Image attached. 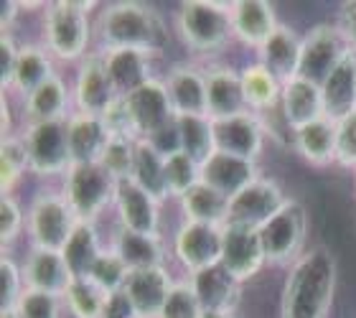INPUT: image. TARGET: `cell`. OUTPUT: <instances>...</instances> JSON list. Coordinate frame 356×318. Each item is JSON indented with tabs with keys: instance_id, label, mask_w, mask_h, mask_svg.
Listing matches in <instances>:
<instances>
[{
	"instance_id": "ffe728a7",
	"label": "cell",
	"mask_w": 356,
	"mask_h": 318,
	"mask_svg": "<svg viewBox=\"0 0 356 318\" xmlns=\"http://www.w3.org/2000/svg\"><path fill=\"white\" fill-rule=\"evenodd\" d=\"M173 288V278L165 267H148V270H130L125 280V296L135 305L140 318H158L165 298Z\"/></svg>"
},
{
	"instance_id": "f1b7e54d",
	"label": "cell",
	"mask_w": 356,
	"mask_h": 318,
	"mask_svg": "<svg viewBox=\"0 0 356 318\" xmlns=\"http://www.w3.org/2000/svg\"><path fill=\"white\" fill-rule=\"evenodd\" d=\"M300 44H303V36H298L290 26L280 23V26L273 31V36L267 38L265 44H262V49L257 51V56H260L257 61L265 64L282 84H288L290 79L298 77Z\"/></svg>"
},
{
	"instance_id": "9a60e30c",
	"label": "cell",
	"mask_w": 356,
	"mask_h": 318,
	"mask_svg": "<svg viewBox=\"0 0 356 318\" xmlns=\"http://www.w3.org/2000/svg\"><path fill=\"white\" fill-rule=\"evenodd\" d=\"M118 100L120 97H118V92H115V87H112L102 54L99 51L89 54L87 59H82L79 69H76V79H74L76 112L102 118L104 112L110 110Z\"/></svg>"
},
{
	"instance_id": "bcb514c9",
	"label": "cell",
	"mask_w": 356,
	"mask_h": 318,
	"mask_svg": "<svg viewBox=\"0 0 356 318\" xmlns=\"http://www.w3.org/2000/svg\"><path fill=\"white\" fill-rule=\"evenodd\" d=\"M26 232V212L21 209V201L10 193L0 196V239L3 244H10Z\"/></svg>"
},
{
	"instance_id": "60d3db41",
	"label": "cell",
	"mask_w": 356,
	"mask_h": 318,
	"mask_svg": "<svg viewBox=\"0 0 356 318\" xmlns=\"http://www.w3.org/2000/svg\"><path fill=\"white\" fill-rule=\"evenodd\" d=\"M158 318H204V308H201L188 278L173 280V288L168 293V298H165Z\"/></svg>"
},
{
	"instance_id": "f6af8a7d",
	"label": "cell",
	"mask_w": 356,
	"mask_h": 318,
	"mask_svg": "<svg viewBox=\"0 0 356 318\" xmlns=\"http://www.w3.org/2000/svg\"><path fill=\"white\" fill-rule=\"evenodd\" d=\"M133 148H135V141L112 138V141L107 143V148H104L99 163H102L104 168L110 170L118 181L130 178V173H133Z\"/></svg>"
},
{
	"instance_id": "277c9868",
	"label": "cell",
	"mask_w": 356,
	"mask_h": 318,
	"mask_svg": "<svg viewBox=\"0 0 356 318\" xmlns=\"http://www.w3.org/2000/svg\"><path fill=\"white\" fill-rule=\"evenodd\" d=\"M95 3H74V0H56L44 10V44L51 56L61 61L87 59V49L92 41L89 13Z\"/></svg>"
},
{
	"instance_id": "d590c367",
	"label": "cell",
	"mask_w": 356,
	"mask_h": 318,
	"mask_svg": "<svg viewBox=\"0 0 356 318\" xmlns=\"http://www.w3.org/2000/svg\"><path fill=\"white\" fill-rule=\"evenodd\" d=\"M104 250H107V247L99 244L97 224L76 222L74 232H72V237L67 239L61 255H64V260H67V265L74 278H87Z\"/></svg>"
},
{
	"instance_id": "4fadbf2b",
	"label": "cell",
	"mask_w": 356,
	"mask_h": 318,
	"mask_svg": "<svg viewBox=\"0 0 356 318\" xmlns=\"http://www.w3.org/2000/svg\"><path fill=\"white\" fill-rule=\"evenodd\" d=\"M227 270L237 280H250L267 265L265 250H262L260 230L245 227V224L227 222L222 227V257H219Z\"/></svg>"
},
{
	"instance_id": "5bb4252c",
	"label": "cell",
	"mask_w": 356,
	"mask_h": 318,
	"mask_svg": "<svg viewBox=\"0 0 356 318\" xmlns=\"http://www.w3.org/2000/svg\"><path fill=\"white\" fill-rule=\"evenodd\" d=\"M285 201L288 199L277 181L257 176L252 184L229 199V222L260 230L267 219H273L285 207Z\"/></svg>"
},
{
	"instance_id": "83f0119b",
	"label": "cell",
	"mask_w": 356,
	"mask_h": 318,
	"mask_svg": "<svg viewBox=\"0 0 356 318\" xmlns=\"http://www.w3.org/2000/svg\"><path fill=\"white\" fill-rule=\"evenodd\" d=\"M69 130V150L74 163H99L107 143L112 141L110 130L102 118L84 115V112H72L67 120Z\"/></svg>"
},
{
	"instance_id": "603a6c76",
	"label": "cell",
	"mask_w": 356,
	"mask_h": 318,
	"mask_svg": "<svg viewBox=\"0 0 356 318\" xmlns=\"http://www.w3.org/2000/svg\"><path fill=\"white\" fill-rule=\"evenodd\" d=\"M69 87L64 77L54 74L44 81L38 89H33L29 97H23L21 112L23 125H41V122H56V120H69Z\"/></svg>"
},
{
	"instance_id": "c3c4849f",
	"label": "cell",
	"mask_w": 356,
	"mask_h": 318,
	"mask_svg": "<svg viewBox=\"0 0 356 318\" xmlns=\"http://www.w3.org/2000/svg\"><path fill=\"white\" fill-rule=\"evenodd\" d=\"M18 54H21V46L15 44V38L10 33H3L0 36V84H3V92H8L10 84H13Z\"/></svg>"
},
{
	"instance_id": "52a82bcc",
	"label": "cell",
	"mask_w": 356,
	"mask_h": 318,
	"mask_svg": "<svg viewBox=\"0 0 356 318\" xmlns=\"http://www.w3.org/2000/svg\"><path fill=\"white\" fill-rule=\"evenodd\" d=\"M76 227V216L61 193H38L26 212V234L31 247L61 252Z\"/></svg>"
},
{
	"instance_id": "1f68e13d",
	"label": "cell",
	"mask_w": 356,
	"mask_h": 318,
	"mask_svg": "<svg viewBox=\"0 0 356 318\" xmlns=\"http://www.w3.org/2000/svg\"><path fill=\"white\" fill-rule=\"evenodd\" d=\"M178 204H181L186 222L211 224V227H224L229 222V199L204 181H199L191 191H186L178 199Z\"/></svg>"
},
{
	"instance_id": "11a10c76",
	"label": "cell",
	"mask_w": 356,
	"mask_h": 318,
	"mask_svg": "<svg viewBox=\"0 0 356 318\" xmlns=\"http://www.w3.org/2000/svg\"><path fill=\"white\" fill-rule=\"evenodd\" d=\"M0 318H21V316H18V311L13 308V311H0Z\"/></svg>"
},
{
	"instance_id": "f546056e",
	"label": "cell",
	"mask_w": 356,
	"mask_h": 318,
	"mask_svg": "<svg viewBox=\"0 0 356 318\" xmlns=\"http://www.w3.org/2000/svg\"><path fill=\"white\" fill-rule=\"evenodd\" d=\"M293 148L308 166L326 168L336 163V122L326 115L293 133Z\"/></svg>"
},
{
	"instance_id": "5b68a950",
	"label": "cell",
	"mask_w": 356,
	"mask_h": 318,
	"mask_svg": "<svg viewBox=\"0 0 356 318\" xmlns=\"http://www.w3.org/2000/svg\"><path fill=\"white\" fill-rule=\"evenodd\" d=\"M118 178L102 163H74L64 176L61 196L74 212L76 222H92L115 207Z\"/></svg>"
},
{
	"instance_id": "d6986e66",
	"label": "cell",
	"mask_w": 356,
	"mask_h": 318,
	"mask_svg": "<svg viewBox=\"0 0 356 318\" xmlns=\"http://www.w3.org/2000/svg\"><path fill=\"white\" fill-rule=\"evenodd\" d=\"M204 79H207V112L209 120H222L239 115L247 110L245 89L239 72L224 64L204 69Z\"/></svg>"
},
{
	"instance_id": "ee69618b",
	"label": "cell",
	"mask_w": 356,
	"mask_h": 318,
	"mask_svg": "<svg viewBox=\"0 0 356 318\" xmlns=\"http://www.w3.org/2000/svg\"><path fill=\"white\" fill-rule=\"evenodd\" d=\"M61 305H64V298L26 288L15 311L21 318H61Z\"/></svg>"
},
{
	"instance_id": "9c48e42d",
	"label": "cell",
	"mask_w": 356,
	"mask_h": 318,
	"mask_svg": "<svg viewBox=\"0 0 356 318\" xmlns=\"http://www.w3.org/2000/svg\"><path fill=\"white\" fill-rule=\"evenodd\" d=\"M349 54V44L339 26L334 23H318L311 31L303 33L300 44V64H298V77L321 87L328 79L341 59Z\"/></svg>"
},
{
	"instance_id": "836d02e7",
	"label": "cell",
	"mask_w": 356,
	"mask_h": 318,
	"mask_svg": "<svg viewBox=\"0 0 356 318\" xmlns=\"http://www.w3.org/2000/svg\"><path fill=\"white\" fill-rule=\"evenodd\" d=\"M135 184L140 186L143 191H148L153 199L163 204L165 199H171L168 191V181H165V158L158 153L148 141L138 138L133 148V173H130Z\"/></svg>"
},
{
	"instance_id": "7dc6e473",
	"label": "cell",
	"mask_w": 356,
	"mask_h": 318,
	"mask_svg": "<svg viewBox=\"0 0 356 318\" xmlns=\"http://www.w3.org/2000/svg\"><path fill=\"white\" fill-rule=\"evenodd\" d=\"M336 163L356 170V110L336 122Z\"/></svg>"
},
{
	"instance_id": "cb8c5ba5",
	"label": "cell",
	"mask_w": 356,
	"mask_h": 318,
	"mask_svg": "<svg viewBox=\"0 0 356 318\" xmlns=\"http://www.w3.org/2000/svg\"><path fill=\"white\" fill-rule=\"evenodd\" d=\"M321 97H323V115L328 120H343L356 110V51L341 59V64L328 74V79L321 84Z\"/></svg>"
},
{
	"instance_id": "ac0fdd59",
	"label": "cell",
	"mask_w": 356,
	"mask_h": 318,
	"mask_svg": "<svg viewBox=\"0 0 356 318\" xmlns=\"http://www.w3.org/2000/svg\"><path fill=\"white\" fill-rule=\"evenodd\" d=\"M23 280L29 290H41L49 296L64 298L69 285L74 280V275L69 270L67 260L61 252L54 250H38L31 247L23 260Z\"/></svg>"
},
{
	"instance_id": "ab89813d",
	"label": "cell",
	"mask_w": 356,
	"mask_h": 318,
	"mask_svg": "<svg viewBox=\"0 0 356 318\" xmlns=\"http://www.w3.org/2000/svg\"><path fill=\"white\" fill-rule=\"evenodd\" d=\"M165 181L173 199H181L201 181V166L191 156H186L184 150H178L165 158Z\"/></svg>"
},
{
	"instance_id": "74e56055",
	"label": "cell",
	"mask_w": 356,
	"mask_h": 318,
	"mask_svg": "<svg viewBox=\"0 0 356 318\" xmlns=\"http://www.w3.org/2000/svg\"><path fill=\"white\" fill-rule=\"evenodd\" d=\"M110 293L102 290L92 278H74L69 285L64 305L74 318H102Z\"/></svg>"
},
{
	"instance_id": "30bf717a",
	"label": "cell",
	"mask_w": 356,
	"mask_h": 318,
	"mask_svg": "<svg viewBox=\"0 0 356 318\" xmlns=\"http://www.w3.org/2000/svg\"><path fill=\"white\" fill-rule=\"evenodd\" d=\"M122 100H125L127 115L133 120L135 135L143 141L153 138L161 127H165L176 118L163 77H153L148 84H143L140 89H135L133 95Z\"/></svg>"
},
{
	"instance_id": "6da1fadb",
	"label": "cell",
	"mask_w": 356,
	"mask_h": 318,
	"mask_svg": "<svg viewBox=\"0 0 356 318\" xmlns=\"http://www.w3.org/2000/svg\"><path fill=\"white\" fill-rule=\"evenodd\" d=\"M336 298V257L328 247L308 250L290 267L280 318H328Z\"/></svg>"
},
{
	"instance_id": "44dd1931",
	"label": "cell",
	"mask_w": 356,
	"mask_h": 318,
	"mask_svg": "<svg viewBox=\"0 0 356 318\" xmlns=\"http://www.w3.org/2000/svg\"><path fill=\"white\" fill-rule=\"evenodd\" d=\"M280 26L275 8L265 0H242L232 6V29L234 38L247 49L260 51L262 44L273 36V31Z\"/></svg>"
},
{
	"instance_id": "4dcf8cb0",
	"label": "cell",
	"mask_w": 356,
	"mask_h": 318,
	"mask_svg": "<svg viewBox=\"0 0 356 318\" xmlns=\"http://www.w3.org/2000/svg\"><path fill=\"white\" fill-rule=\"evenodd\" d=\"M130 270H148V267H165V244L161 234H140L118 224L112 247Z\"/></svg>"
},
{
	"instance_id": "8fae6325",
	"label": "cell",
	"mask_w": 356,
	"mask_h": 318,
	"mask_svg": "<svg viewBox=\"0 0 356 318\" xmlns=\"http://www.w3.org/2000/svg\"><path fill=\"white\" fill-rule=\"evenodd\" d=\"M214 127V145L219 153L237 156L245 161H257L265 148V122L260 115L245 110L239 115L222 120H211Z\"/></svg>"
},
{
	"instance_id": "f35d334b",
	"label": "cell",
	"mask_w": 356,
	"mask_h": 318,
	"mask_svg": "<svg viewBox=\"0 0 356 318\" xmlns=\"http://www.w3.org/2000/svg\"><path fill=\"white\" fill-rule=\"evenodd\" d=\"M26 170H31L26 143L21 135H6L0 143V191H13Z\"/></svg>"
},
{
	"instance_id": "7a4b0ae2",
	"label": "cell",
	"mask_w": 356,
	"mask_h": 318,
	"mask_svg": "<svg viewBox=\"0 0 356 318\" xmlns=\"http://www.w3.org/2000/svg\"><path fill=\"white\" fill-rule=\"evenodd\" d=\"M99 51L135 49L158 54L168 41L163 15L148 3H110L97 13L95 26Z\"/></svg>"
},
{
	"instance_id": "d4e9b609",
	"label": "cell",
	"mask_w": 356,
	"mask_h": 318,
	"mask_svg": "<svg viewBox=\"0 0 356 318\" xmlns=\"http://www.w3.org/2000/svg\"><path fill=\"white\" fill-rule=\"evenodd\" d=\"M280 115L288 125L290 135L300 130L303 125L313 122V120L323 118V97H321V87L311 84V81L290 79L288 84H282L280 95Z\"/></svg>"
},
{
	"instance_id": "e575fe53",
	"label": "cell",
	"mask_w": 356,
	"mask_h": 318,
	"mask_svg": "<svg viewBox=\"0 0 356 318\" xmlns=\"http://www.w3.org/2000/svg\"><path fill=\"white\" fill-rule=\"evenodd\" d=\"M49 49L36 44H26L21 46V54H18V67H15L13 84L8 92H15V95L29 97L33 89H38L44 81L51 79L56 72H54V61L49 56ZM6 92V95H8Z\"/></svg>"
},
{
	"instance_id": "f907efd6",
	"label": "cell",
	"mask_w": 356,
	"mask_h": 318,
	"mask_svg": "<svg viewBox=\"0 0 356 318\" xmlns=\"http://www.w3.org/2000/svg\"><path fill=\"white\" fill-rule=\"evenodd\" d=\"M102 318H140L135 305L130 303V298L125 296V290H118L107 298V305H104Z\"/></svg>"
},
{
	"instance_id": "7402d4cb",
	"label": "cell",
	"mask_w": 356,
	"mask_h": 318,
	"mask_svg": "<svg viewBox=\"0 0 356 318\" xmlns=\"http://www.w3.org/2000/svg\"><path fill=\"white\" fill-rule=\"evenodd\" d=\"M163 81L176 115H204V118H209L204 69L188 67V64H173L165 72Z\"/></svg>"
},
{
	"instance_id": "4316f807",
	"label": "cell",
	"mask_w": 356,
	"mask_h": 318,
	"mask_svg": "<svg viewBox=\"0 0 356 318\" xmlns=\"http://www.w3.org/2000/svg\"><path fill=\"white\" fill-rule=\"evenodd\" d=\"M257 176H260V173H257L252 161H245V158H237V156H227V153H219V150L201 166V181L209 184L211 189H216L219 193H224L227 199L237 196V193L242 191L245 186L252 184Z\"/></svg>"
},
{
	"instance_id": "681fc988",
	"label": "cell",
	"mask_w": 356,
	"mask_h": 318,
	"mask_svg": "<svg viewBox=\"0 0 356 318\" xmlns=\"http://www.w3.org/2000/svg\"><path fill=\"white\" fill-rule=\"evenodd\" d=\"M148 143L161 153L163 158L173 156L181 150V133H178V118H173L165 127H161L153 138H148Z\"/></svg>"
},
{
	"instance_id": "f5cc1de1",
	"label": "cell",
	"mask_w": 356,
	"mask_h": 318,
	"mask_svg": "<svg viewBox=\"0 0 356 318\" xmlns=\"http://www.w3.org/2000/svg\"><path fill=\"white\" fill-rule=\"evenodd\" d=\"M15 15H18V3H0V29H3V33H8Z\"/></svg>"
},
{
	"instance_id": "3957f363",
	"label": "cell",
	"mask_w": 356,
	"mask_h": 318,
	"mask_svg": "<svg viewBox=\"0 0 356 318\" xmlns=\"http://www.w3.org/2000/svg\"><path fill=\"white\" fill-rule=\"evenodd\" d=\"M232 6L234 3H209V0L181 3L176 10V31L186 49L199 56H214L224 51L234 38Z\"/></svg>"
},
{
	"instance_id": "8d00e7d4",
	"label": "cell",
	"mask_w": 356,
	"mask_h": 318,
	"mask_svg": "<svg viewBox=\"0 0 356 318\" xmlns=\"http://www.w3.org/2000/svg\"><path fill=\"white\" fill-rule=\"evenodd\" d=\"M176 118L178 133H181V150L186 156H191L199 166H204L216 153L211 120L204 115H176Z\"/></svg>"
},
{
	"instance_id": "ba28073f",
	"label": "cell",
	"mask_w": 356,
	"mask_h": 318,
	"mask_svg": "<svg viewBox=\"0 0 356 318\" xmlns=\"http://www.w3.org/2000/svg\"><path fill=\"white\" fill-rule=\"evenodd\" d=\"M21 138L26 143L31 173H36L41 178L67 176V170L74 166L72 150H69L67 120L29 125L21 133Z\"/></svg>"
},
{
	"instance_id": "816d5d0a",
	"label": "cell",
	"mask_w": 356,
	"mask_h": 318,
	"mask_svg": "<svg viewBox=\"0 0 356 318\" xmlns=\"http://www.w3.org/2000/svg\"><path fill=\"white\" fill-rule=\"evenodd\" d=\"M339 31L343 33L349 49L356 51V0L341 3V8H339Z\"/></svg>"
},
{
	"instance_id": "db71d44e",
	"label": "cell",
	"mask_w": 356,
	"mask_h": 318,
	"mask_svg": "<svg viewBox=\"0 0 356 318\" xmlns=\"http://www.w3.org/2000/svg\"><path fill=\"white\" fill-rule=\"evenodd\" d=\"M204 318H234V313H204Z\"/></svg>"
},
{
	"instance_id": "8992f818",
	"label": "cell",
	"mask_w": 356,
	"mask_h": 318,
	"mask_svg": "<svg viewBox=\"0 0 356 318\" xmlns=\"http://www.w3.org/2000/svg\"><path fill=\"white\" fill-rule=\"evenodd\" d=\"M305 237H308L305 207L300 201L288 199L285 207L260 227V239L267 265L293 267L305 255Z\"/></svg>"
},
{
	"instance_id": "2e32d148",
	"label": "cell",
	"mask_w": 356,
	"mask_h": 318,
	"mask_svg": "<svg viewBox=\"0 0 356 318\" xmlns=\"http://www.w3.org/2000/svg\"><path fill=\"white\" fill-rule=\"evenodd\" d=\"M115 212L118 224L140 234H161V201L143 191L133 178L118 181L115 193Z\"/></svg>"
},
{
	"instance_id": "e0dca14e",
	"label": "cell",
	"mask_w": 356,
	"mask_h": 318,
	"mask_svg": "<svg viewBox=\"0 0 356 318\" xmlns=\"http://www.w3.org/2000/svg\"><path fill=\"white\" fill-rule=\"evenodd\" d=\"M186 278L191 283L204 313H234L242 301V280H237L222 262Z\"/></svg>"
},
{
	"instance_id": "7c38bea8",
	"label": "cell",
	"mask_w": 356,
	"mask_h": 318,
	"mask_svg": "<svg viewBox=\"0 0 356 318\" xmlns=\"http://www.w3.org/2000/svg\"><path fill=\"white\" fill-rule=\"evenodd\" d=\"M173 255L186 275L216 265L222 257V227L184 222L173 234Z\"/></svg>"
},
{
	"instance_id": "484cf974",
	"label": "cell",
	"mask_w": 356,
	"mask_h": 318,
	"mask_svg": "<svg viewBox=\"0 0 356 318\" xmlns=\"http://www.w3.org/2000/svg\"><path fill=\"white\" fill-rule=\"evenodd\" d=\"M107 67V74L118 97L133 95L135 89H140L143 84H148L153 79L150 74V56L153 54L135 51V49H115V51H99Z\"/></svg>"
},
{
	"instance_id": "b9f144b4",
	"label": "cell",
	"mask_w": 356,
	"mask_h": 318,
	"mask_svg": "<svg viewBox=\"0 0 356 318\" xmlns=\"http://www.w3.org/2000/svg\"><path fill=\"white\" fill-rule=\"evenodd\" d=\"M127 275H130V267L120 260L118 252L107 247V250L99 255V260L95 262V267H92V273H89L87 278H92L99 288L107 290L112 296V293H118V290L125 288Z\"/></svg>"
},
{
	"instance_id": "7bdbcfd3",
	"label": "cell",
	"mask_w": 356,
	"mask_h": 318,
	"mask_svg": "<svg viewBox=\"0 0 356 318\" xmlns=\"http://www.w3.org/2000/svg\"><path fill=\"white\" fill-rule=\"evenodd\" d=\"M23 293H26L23 267L8 255H3L0 260V311H13Z\"/></svg>"
},
{
	"instance_id": "d6a6232c",
	"label": "cell",
	"mask_w": 356,
	"mask_h": 318,
	"mask_svg": "<svg viewBox=\"0 0 356 318\" xmlns=\"http://www.w3.org/2000/svg\"><path fill=\"white\" fill-rule=\"evenodd\" d=\"M239 79H242V89H245V102L247 110L260 115V112L275 110L280 107V95H282V81L260 61H252L247 67L239 69Z\"/></svg>"
}]
</instances>
